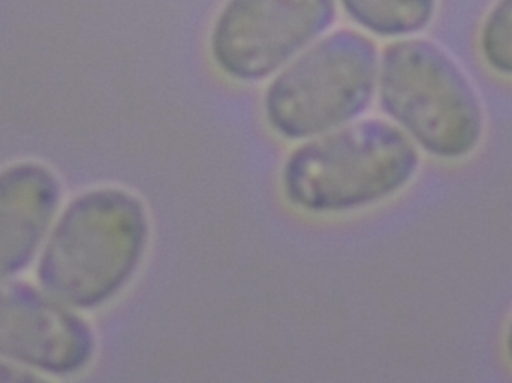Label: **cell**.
Wrapping results in <instances>:
<instances>
[{
    "label": "cell",
    "instance_id": "10",
    "mask_svg": "<svg viewBox=\"0 0 512 383\" xmlns=\"http://www.w3.org/2000/svg\"><path fill=\"white\" fill-rule=\"evenodd\" d=\"M35 376L27 375L14 367L0 363V382H26L35 381Z\"/></svg>",
    "mask_w": 512,
    "mask_h": 383
},
{
    "label": "cell",
    "instance_id": "6",
    "mask_svg": "<svg viewBox=\"0 0 512 383\" xmlns=\"http://www.w3.org/2000/svg\"><path fill=\"white\" fill-rule=\"evenodd\" d=\"M92 352L89 328L59 300L29 286H0V357L44 372L74 373Z\"/></svg>",
    "mask_w": 512,
    "mask_h": 383
},
{
    "label": "cell",
    "instance_id": "4",
    "mask_svg": "<svg viewBox=\"0 0 512 383\" xmlns=\"http://www.w3.org/2000/svg\"><path fill=\"white\" fill-rule=\"evenodd\" d=\"M378 72V47L369 36L354 29L325 33L277 72L265 90V117L292 140L339 128L369 107Z\"/></svg>",
    "mask_w": 512,
    "mask_h": 383
},
{
    "label": "cell",
    "instance_id": "1",
    "mask_svg": "<svg viewBox=\"0 0 512 383\" xmlns=\"http://www.w3.org/2000/svg\"><path fill=\"white\" fill-rule=\"evenodd\" d=\"M379 101L427 155L445 162L469 158L486 134L483 99L456 57L432 39L406 36L379 59Z\"/></svg>",
    "mask_w": 512,
    "mask_h": 383
},
{
    "label": "cell",
    "instance_id": "2",
    "mask_svg": "<svg viewBox=\"0 0 512 383\" xmlns=\"http://www.w3.org/2000/svg\"><path fill=\"white\" fill-rule=\"evenodd\" d=\"M149 222L143 204L119 189L75 199L57 223L39 265L48 295L68 306H99L137 270Z\"/></svg>",
    "mask_w": 512,
    "mask_h": 383
},
{
    "label": "cell",
    "instance_id": "7",
    "mask_svg": "<svg viewBox=\"0 0 512 383\" xmlns=\"http://www.w3.org/2000/svg\"><path fill=\"white\" fill-rule=\"evenodd\" d=\"M59 201L56 177L41 165L0 173V279L26 267Z\"/></svg>",
    "mask_w": 512,
    "mask_h": 383
},
{
    "label": "cell",
    "instance_id": "9",
    "mask_svg": "<svg viewBox=\"0 0 512 383\" xmlns=\"http://www.w3.org/2000/svg\"><path fill=\"white\" fill-rule=\"evenodd\" d=\"M478 51L493 74L512 80V0L490 6L478 33Z\"/></svg>",
    "mask_w": 512,
    "mask_h": 383
},
{
    "label": "cell",
    "instance_id": "11",
    "mask_svg": "<svg viewBox=\"0 0 512 383\" xmlns=\"http://www.w3.org/2000/svg\"><path fill=\"white\" fill-rule=\"evenodd\" d=\"M505 352H507L508 360L512 364V318L508 322L507 333H505Z\"/></svg>",
    "mask_w": 512,
    "mask_h": 383
},
{
    "label": "cell",
    "instance_id": "8",
    "mask_svg": "<svg viewBox=\"0 0 512 383\" xmlns=\"http://www.w3.org/2000/svg\"><path fill=\"white\" fill-rule=\"evenodd\" d=\"M361 29L379 38L415 36L435 20L439 0H337Z\"/></svg>",
    "mask_w": 512,
    "mask_h": 383
},
{
    "label": "cell",
    "instance_id": "3",
    "mask_svg": "<svg viewBox=\"0 0 512 383\" xmlns=\"http://www.w3.org/2000/svg\"><path fill=\"white\" fill-rule=\"evenodd\" d=\"M418 168L417 144L394 123L369 119L295 150L283 168L282 186L301 210L342 213L397 195Z\"/></svg>",
    "mask_w": 512,
    "mask_h": 383
},
{
    "label": "cell",
    "instance_id": "5",
    "mask_svg": "<svg viewBox=\"0 0 512 383\" xmlns=\"http://www.w3.org/2000/svg\"><path fill=\"white\" fill-rule=\"evenodd\" d=\"M337 11V0H225L210 30V54L233 80H264L322 38Z\"/></svg>",
    "mask_w": 512,
    "mask_h": 383
}]
</instances>
